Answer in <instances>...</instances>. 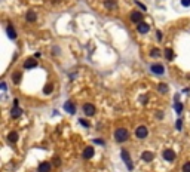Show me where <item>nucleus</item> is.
Listing matches in <instances>:
<instances>
[{
  "instance_id": "12",
  "label": "nucleus",
  "mask_w": 190,
  "mask_h": 172,
  "mask_svg": "<svg viewBox=\"0 0 190 172\" xmlns=\"http://www.w3.org/2000/svg\"><path fill=\"white\" fill-rule=\"evenodd\" d=\"M64 110H65L67 113H70V114H74V113H76V106H74L71 101H65V104H64Z\"/></svg>"
},
{
  "instance_id": "27",
  "label": "nucleus",
  "mask_w": 190,
  "mask_h": 172,
  "mask_svg": "<svg viewBox=\"0 0 190 172\" xmlns=\"http://www.w3.org/2000/svg\"><path fill=\"white\" fill-rule=\"evenodd\" d=\"M175 128H177L178 131H181V128H183V120H181V119H178V120H177V123H175Z\"/></svg>"
},
{
  "instance_id": "18",
  "label": "nucleus",
  "mask_w": 190,
  "mask_h": 172,
  "mask_svg": "<svg viewBox=\"0 0 190 172\" xmlns=\"http://www.w3.org/2000/svg\"><path fill=\"white\" fill-rule=\"evenodd\" d=\"M21 77H22V74H21V71H15V73L12 74V82L18 85V83L21 82Z\"/></svg>"
},
{
  "instance_id": "4",
  "label": "nucleus",
  "mask_w": 190,
  "mask_h": 172,
  "mask_svg": "<svg viewBox=\"0 0 190 172\" xmlns=\"http://www.w3.org/2000/svg\"><path fill=\"white\" fill-rule=\"evenodd\" d=\"M95 111H97V108H95V106H94V104H91V103L83 104V113H85L86 116H94V114H95Z\"/></svg>"
},
{
  "instance_id": "33",
  "label": "nucleus",
  "mask_w": 190,
  "mask_h": 172,
  "mask_svg": "<svg viewBox=\"0 0 190 172\" xmlns=\"http://www.w3.org/2000/svg\"><path fill=\"white\" fill-rule=\"evenodd\" d=\"M0 86H2V89H3V91H6V88H8V86H6V83H5V82H2V85H0Z\"/></svg>"
},
{
  "instance_id": "7",
  "label": "nucleus",
  "mask_w": 190,
  "mask_h": 172,
  "mask_svg": "<svg viewBox=\"0 0 190 172\" xmlns=\"http://www.w3.org/2000/svg\"><path fill=\"white\" fill-rule=\"evenodd\" d=\"M150 70H152V73L156 74V76H162V74L165 73V68H163V65H160V64H153V65L150 67Z\"/></svg>"
},
{
  "instance_id": "22",
  "label": "nucleus",
  "mask_w": 190,
  "mask_h": 172,
  "mask_svg": "<svg viewBox=\"0 0 190 172\" xmlns=\"http://www.w3.org/2000/svg\"><path fill=\"white\" fill-rule=\"evenodd\" d=\"M52 91H54V85H52V83H48L45 88H43V94H46V95L52 94Z\"/></svg>"
},
{
  "instance_id": "34",
  "label": "nucleus",
  "mask_w": 190,
  "mask_h": 172,
  "mask_svg": "<svg viewBox=\"0 0 190 172\" xmlns=\"http://www.w3.org/2000/svg\"><path fill=\"white\" fill-rule=\"evenodd\" d=\"M58 51H59L58 48H54V55H58Z\"/></svg>"
},
{
  "instance_id": "29",
  "label": "nucleus",
  "mask_w": 190,
  "mask_h": 172,
  "mask_svg": "<svg viewBox=\"0 0 190 172\" xmlns=\"http://www.w3.org/2000/svg\"><path fill=\"white\" fill-rule=\"evenodd\" d=\"M181 5H183V6H186V8H187V6H190V0H181Z\"/></svg>"
},
{
  "instance_id": "23",
  "label": "nucleus",
  "mask_w": 190,
  "mask_h": 172,
  "mask_svg": "<svg viewBox=\"0 0 190 172\" xmlns=\"http://www.w3.org/2000/svg\"><path fill=\"white\" fill-rule=\"evenodd\" d=\"M150 56H153V58H157V56H160V52H159V49H157V48L152 49V52H150Z\"/></svg>"
},
{
  "instance_id": "25",
  "label": "nucleus",
  "mask_w": 190,
  "mask_h": 172,
  "mask_svg": "<svg viewBox=\"0 0 190 172\" xmlns=\"http://www.w3.org/2000/svg\"><path fill=\"white\" fill-rule=\"evenodd\" d=\"M59 165H61V159H59L58 156H55V157H54V166H55V168H58Z\"/></svg>"
},
{
  "instance_id": "28",
  "label": "nucleus",
  "mask_w": 190,
  "mask_h": 172,
  "mask_svg": "<svg viewBox=\"0 0 190 172\" xmlns=\"http://www.w3.org/2000/svg\"><path fill=\"white\" fill-rule=\"evenodd\" d=\"M79 122H80V125H83V126H86V128L89 126V122H88V120H85V119H80Z\"/></svg>"
},
{
  "instance_id": "16",
  "label": "nucleus",
  "mask_w": 190,
  "mask_h": 172,
  "mask_svg": "<svg viewBox=\"0 0 190 172\" xmlns=\"http://www.w3.org/2000/svg\"><path fill=\"white\" fill-rule=\"evenodd\" d=\"M25 20H27L28 22H36V20H37V15H36V12H33V11H28V12H27V15H25Z\"/></svg>"
},
{
  "instance_id": "10",
  "label": "nucleus",
  "mask_w": 190,
  "mask_h": 172,
  "mask_svg": "<svg viewBox=\"0 0 190 172\" xmlns=\"http://www.w3.org/2000/svg\"><path fill=\"white\" fill-rule=\"evenodd\" d=\"M149 30H150V25H149V24H146V22L137 24V31H138L140 34H146V33H149Z\"/></svg>"
},
{
  "instance_id": "31",
  "label": "nucleus",
  "mask_w": 190,
  "mask_h": 172,
  "mask_svg": "<svg viewBox=\"0 0 190 172\" xmlns=\"http://www.w3.org/2000/svg\"><path fill=\"white\" fill-rule=\"evenodd\" d=\"M135 3H137V5H138V6H140V8L143 9V11H146V9H147V8H146V6H144L143 3H140V2H135Z\"/></svg>"
},
{
  "instance_id": "24",
  "label": "nucleus",
  "mask_w": 190,
  "mask_h": 172,
  "mask_svg": "<svg viewBox=\"0 0 190 172\" xmlns=\"http://www.w3.org/2000/svg\"><path fill=\"white\" fill-rule=\"evenodd\" d=\"M181 169H183V172H190V162H186Z\"/></svg>"
},
{
  "instance_id": "15",
  "label": "nucleus",
  "mask_w": 190,
  "mask_h": 172,
  "mask_svg": "<svg viewBox=\"0 0 190 172\" xmlns=\"http://www.w3.org/2000/svg\"><path fill=\"white\" fill-rule=\"evenodd\" d=\"M141 159L144 162H152L154 159V153H152V151H143L141 153Z\"/></svg>"
},
{
  "instance_id": "20",
  "label": "nucleus",
  "mask_w": 190,
  "mask_h": 172,
  "mask_svg": "<svg viewBox=\"0 0 190 172\" xmlns=\"http://www.w3.org/2000/svg\"><path fill=\"white\" fill-rule=\"evenodd\" d=\"M165 58H166L168 61L174 59V52H172V49H171V48H166V49H165Z\"/></svg>"
},
{
  "instance_id": "26",
  "label": "nucleus",
  "mask_w": 190,
  "mask_h": 172,
  "mask_svg": "<svg viewBox=\"0 0 190 172\" xmlns=\"http://www.w3.org/2000/svg\"><path fill=\"white\" fill-rule=\"evenodd\" d=\"M175 111H177V113H181V111H183V104H181V103H177V104H175Z\"/></svg>"
},
{
  "instance_id": "1",
  "label": "nucleus",
  "mask_w": 190,
  "mask_h": 172,
  "mask_svg": "<svg viewBox=\"0 0 190 172\" xmlns=\"http://www.w3.org/2000/svg\"><path fill=\"white\" fill-rule=\"evenodd\" d=\"M113 137H115V141H116V142H125V141H128V138H129V132H128V129H125V128H119V129L115 131Z\"/></svg>"
},
{
  "instance_id": "11",
  "label": "nucleus",
  "mask_w": 190,
  "mask_h": 172,
  "mask_svg": "<svg viewBox=\"0 0 190 172\" xmlns=\"http://www.w3.org/2000/svg\"><path fill=\"white\" fill-rule=\"evenodd\" d=\"M36 67H37V59L36 58H28L24 62V68H27V70H31V68H36Z\"/></svg>"
},
{
  "instance_id": "32",
  "label": "nucleus",
  "mask_w": 190,
  "mask_h": 172,
  "mask_svg": "<svg viewBox=\"0 0 190 172\" xmlns=\"http://www.w3.org/2000/svg\"><path fill=\"white\" fill-rule=\"evenodd\" d=\"M94 142H95V144H101V145L104 144V141H103V139H95Z\"/></svg>"
},
{
  "instance_id": "9",
  "label": "nucleus",
  "mask_w": 190,
  "mask_h": 172,
  "mask_svg": "<svg viewBox=\"0 0 190 172\" xmlns=\"http://www.w3.org/2000/svg\"><path fill=\"white\" fill-rule=\"evenodd\" d=\"M94 154H95V150H94V147H92V145H88V147L83 150V154H82V157H83V159H91V157H94Z\"/></svg>"
},
{
  "instance_id": "5",
  "label": "nucleus",
  "mask_w": 190,
  "mask_h": 172,
  "mask_svg": "<svg viewBox=\"0 0 190 172\" xmlns=\"http://www.w3.org/2000/svg\"><path fill=\"white\" fill-rule=\"evenodd\" d=\"M162 156H163V159H165V160H168V162H172V160L177 157L175 151H174V150H171V148H166V150H163Z\"/></svg>"
},
{
  "instance_id": "3",
  "label": "nucleus",
  "mask_w": 190,
  "mask_h": 172,
  "mask_svg": "<svg viewBox=\"0 0 190 172\" xmlns=\"http://www.w3.org/2000/svg\"><path fill=\"white\" fill-rule=\"evenodd\" d=\"M147 135H149V129H147L146 126L140 125V126L135 129V137H137L138 139H144V138H147Z\"/></svg>"
},
{
  "instance_id": "6",
  "label": "nucleus",
  "mask_w": 190,
  "mask_h": 172,
  "mask_svg": "<svg viewBox=\"0 0 190 172\" xmlns=\"http://www.w3.org/2000/svg\"><path fill=\"white\" fill-rule=\"evenodd\" d=\"M131 21L132 22H135V24H140V22H143V14L141 12H138V11H134V12H131Z\"/></svg>"
},
{
  "instance_id": "17",
  "label": "nucleus",
  "mask_w": 190,
  "mask_h": 172,
  "mask_svg": "<svg viewBox=\"0 0 190 172\" xmlns=\"http://www.w3.org/2000/svg\"><path fill=\"white\" fill-rule=\"evenodd\" d=\"M104 5H106V8L107 9H116L117 8V5H116V0H106V2H104Z\"/></svg>"
},
{
  "instance_id": "2",
  "label": "nucleus",
  "mask_w": 190,
  "mask_h": 172,
  "mask_svg": "<svg viewBox=\"0 0 190 172\" xmlns=\"http://www.w3.org/2000/svg\"><path fill=\"white\" fill-rule=\"evenodd\" d=\"M120 154H122V160L125 162L126 168H128L129 171H132V169H134V163H132V160H131V156H129V153H128L125 148H122Z\"/></svg>"
},
{
  "instance_id": "30",
  "label": "nucleus",
  "mask_w": 190,
  "mask_h": 172,
  "mask_svg": "<svg viewBox=\"0 0 190 172\" xmlns=\"http://www.w3.org/2000/svg\"><path fill=\"white\" fill-rule=\"evenodd\" d=\"M156 36H157V40L160 42V40H162V31H159V30H157V31H156Z\"/></svg>"
},
{
  "instance_id": "8",
  "label": "nucleus",
  "mask_w": 190,
  "mask_h": 172,
  "mask_svg": "<svg viewBox=\"0 0 190 172\" xmlns=\"http://www.w3.org/2000/svg\"><path fill=\"white\" fill-rule=\"evenodd\" d=\"M52 171V165L49 162H42L37 166V172H51Z\"/></svg>"
},
{
  "instance_id": "21",
  "label": "nucleus",
  "mask_w": 190,
  "mask_h": 172,
  "mask_svg": "<svg viewBox=\"0 0 190 172\" xmlns=\"http://www.w3.org/2000/svg\"><path fill=\"white\" fill-rule=\"evenodd\" d=\"M157 91H159L160 94H166V92H168V85H166V83H159Z\"/></svg>"
},
{
  "instance_id": "14",
  "label": "nucleus",
  "mask_w": 190,
  "mask_h": 172,
  "mask_svg": "<svg viewBox=\"0 0 190 172\" xmlns=\"http://www.w3.org/2000/svg\"><path fill=\"white\" fill-rule=\"evenodd\" d=\"M21 114H22V110H21L18 106H14V107H12V110H11V116H12V119H18Z\"/></svg>"
},
{
  "instance_id": "13",
  "label": "nucleus",
  "mask_w": 190,
  "mask_h": 172,
  "mask_svg": "<svg viewBox=\"0 0 190 172\" xmlns=\"http://www.w3.org/2000/svg\"><path fill=\"white\" fill-rule=\"evenodd\" d=\"M6 33H8L9 39H12V40H15V39H17V31H15V28H14V25H12V24H9V25L6 27Z\"/></svg>"
},
{
  "instance_id": "19",
  "label": "nucleus",
  "mask_w": 190,
  "mask_h": 172,
  "mask_svg": "<svg viewBox=\"0 0 190 172\" xmlns=\"http://www.w3.org/2000/svg\"><path fill=\"white\" fill-rule=\"evenodd\" d=\"M8 141H9V142H17V141H18V134H17L15 131L9 132V135H8Z\"/></svg>"
}]
</instances>
